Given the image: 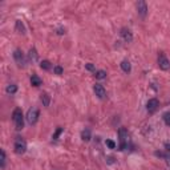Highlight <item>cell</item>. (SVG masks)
<instances>
[{"instance_id":"1","label":"cell","mask_w":170,"mask_h":170,"mask_svg":"<svg viewBox=\"0 0 170 170\" xmlns=\"http://www.w3.org/2000/svg\"><path fill=\"white\" fill-rule=\"evenodd\" d=\"M12 120H13V124H15V128L17 130H21L24 128V116H23V112H21L20 108H16L12 113Z\"/></svg>"},{"instance_id":"2","label":"cell","mask_w":170,"mask_h":170,"mask_svg":"<svg viewBox=\"0 0 170 170\" xmlns=\"http://www.w3.org/2000/svg\"><path fill=\"white\" fill-rule=\"evenodd\" d=\"M27 121H28V124L31 125H35L37 122V120H39V109L36 108V106H32V108L28 109V112H27Z\"/></svg>"},{"instance_id":"3","label":"cell","mask_w":170,"mask_h":170,"mask_svg":"<svg viewBox=\"0 0 170 170\" xmlns=\"http://www.w3.org/2000/svg\"><path fill=\"white\" fill-rule=\"evenodd\" d=\"M118 135H120V149L121 150H125L128 146V130L125 128H120L118 130Z\"/></svg>"},{"instance_id":"4","label":"cell","mask_w":170,"mask_h":170,"mask_svg":"<svg viewBox=\"0 0 170 170\" xmlns=\"http://www.w3.org/2000/svg\"><path fill=\"white\" fill-rule=\"evenodd\" d=\"M27 150V142L21 137L15 138V151L16 154H24Z\"/></svg>"},{"instance_id":"5","label":"cell","mask_w":170,"mask_h":170,"mask_svg":"<svg viewBox=\"0 0 170 170\" xmlns=\"http://www.w3.org/2000/svg\"><path fill=\"white\" fill-rule=\"evenodd\" d=\"M158 66L162 69V71H169L170 69V61L164 53L158 56Z\"/></svg>"},{"instance_id":"6","label":"cell","mask_w":170,"mask_h":170,"mask_svg":"<svg viewBox=\"0 0 170 170\" xmlns=\"http://www.w3.org/2000/svg\"><path fill=\"white\" fill-rule=\"evenodd\" d=\"M13 58L17 63L19 66H24L25 65V57H24V53L21 52V49H16L13 52Z\"/></svg>"},{"instance_id":"7","label":"cell","mask_w":170,"mask_h":170,"mask_svg":"<svg viewBox=\"0 0 170 170\" xmlns=\"http://www.w3.org/2000/svg\"><path fill=\"white\" fill-rule=\"evenodd\" d=\"M137 12L141 17H145L146 13H148V4H146V1L140 0V1L137 3Z\"/></svg>"},{"instance_id":"8","label":"cell","mask_w":170,"mask_h":170,"mask_svg":"<svg viewBox=\"0 0 170 170\" xmlns=\"http://www.w3.org/2000/svg\"><path fill=\"white\" fill-rule=\"evenodd\" d=\"M159 106V102L157 98H150V100L148 101V104H146V109H148L149 113H153V112H156L157 109H158Z\"/></svg>"},{"instance_id":"9","label":"cell","mask_w":170,"mask_h":170,"mask_svg":"<svg viewBox=\"0 0 170 170\" xmlns=\"http://www.w3.org/2000/svg\"><path fill=\"white\" fill-rule=\"evenodd\" d=\"M93 90H94L96 96H97L98 98H105L106 97V90L101 84H96L94 86H93Z\"/></svg>"},{"instance_id":"10","label":"cell","mask_w":170,"mask_h":170,"mask_svg":"<svg viewBox=\"0 0 170 170\" xmlns=\"http://www.w3.org/2000/svg\"><path fill=\"white\" fill-rule=\"evenodd\" d=\"M120 33H121L122 39H124L126 42H132V40H133V35H132V32H130L128 28H122Z\"/></svg>"},{"instance_id":"11","label":"cell","mask_w":170,"mask_h":170,"mask_svg":"<svg viewBox=\"0 0 170 170\" xmlns=\"http://www.w3.org/2000/svg\"><path fill=\"white\" fill-rule=\"evenodd\" d=\"M16 31H17V33H20V35L25 33V27H24V24L21 20H16Z\"/></svg>"},{"instance_id":"12","label":"cell","mask_w":170,"mask_h":170,"mask_svg":"<svg viewBox=\"0 0 170 170\" xmlns=\"http://www.w3.org/2000/svg\"><path fill=\"white\" fill-rule=\"evenodd\" d=\"M31 84L33 85V86H40V85L42 84V81H41V79H40L37 74H32V77H31Z\"/></svg>"},{"instance_id":"13","label":"cell","mask_w":170,"mask_h":170,"mask_svg":"<svg viewBox=\"0 0 170 170\" xmlns=\"http://www.w3.org/2000/svg\"><path fill=\"white\" fill-rule=\"evenodd\" d=\"M28 58H29L31 61H37V58H39V55H37L36 48H31V49H29Z\"/></svg>"},{"instance_id":"14","label":"cell","mask_w":170,"mask_h":170,"mask_svg":"<svg viewBox=\"0 0 170 170\" xmlns=\"http://www.w3.org/2000/svg\"><path fill=\"white\" fill-rule=\"evenodd\" d=\"M121 68L122 71L125 72V73H130V71H132V65H130V63L128 60H124L121 63Z\"/></svg>"},{"instance_id":"15","label":"cell","mask_w":170,"mask_h":170,"mask_svg":"<svg viewBox=\"0 0 170 170\" xmlns=\"http://www.w3.org/2000/svg\"><path fill=\"white\" fill-rule=\"evenodd\" d=\"M41 102L44 106H49L50 102V96L48 93H41Z\"/></svg>"},{"instance_id":"16","label":"cell","mask_w":170,"mask_h":170,"mask_svg":"<svg viewBox=\"0 0 170 170\" xmlns=\"http://www.w3.org/2000/svg\"><path fill=\"white\" fill-rule=\"evenodd\" d=\"M40 68L44 69V71H49V69L52 68V64H50L48 60H42L41 63H40Z\"/></svg>"},{"instance_id":"17","label":"cell","mask_w":170,"mask_h":170,"mask_svg":"<svg viewBox=\"0 0 170 170\" xmlns=\"http://www.w3.org/2000/svg\"><path fill=\"white\" fill-rule=\"evenodd\" d=\"M81 138H82V141H89L90 140V130L89 129H85V130H82L81 132Z\"/></svg>"},{"instance_id":"18","label":"cell","mask_w":170,"mask_h":170,"mask_svg":"<svg viewBox=\"0 0 170 170\" xmlns=\"http://www.w3.org/2000/svg\"><path fill=\"white\" fill-rule=\"evenodd\" d=\"M5 90H7V93H9V94H13V93L17 92V86H16L15 84H9Z\"/></svg>"},{"instance_id":"19","label":"cell","mask_w":170,"mask_h":170,"mask_svg":"<svg viewBox=\"0 0 170 170\" xmlns=\"http://www.w3.org/2000/svg\"><path fill=\"white\" fill-rule=\"evenodd\" d=\"M94 76H96V79L102 80V79H105V77H106V72L105 71H96Z\"/></svg>"},{"instance_id":"20","label":"cell","mask_w":170,"mask_h":170,"mask_svg":"<svg viewBox=\"0 0 170 170\" xmlns=\"http://www.w3.org/2000/svg\"><path fill=\"white\" fill-rule=\"evenodd\" d=\"M164 121L166 122V125L170 126V112H166V113L164 114Z\"/></svg>"},{"instance_id":"21","label":"cell","mask_w":170,"mask_h":170,"mask_svg":"<svg viewBox=\"0 0 170 170\" xmlns=\"http://www.w3.org/2000/svg\"><path fill=\"white\" fill-rule=\"evenodd\" d=\"M53 72H55L56 74H63V72H64V69L61 68L60 65H56L55 68H53Z\"/></svg>"},{"instance_id":"22","label":"cell","mask_w":170,"mask_h":170,"mask_svg":"<svg viewBox=\"0 0 170 170\" xmlns=\"http://www.w3.org/2000/svg\"><path fill=\"white\" fill-rule=\"evenodd\" d=\"M5 161H7V158H5V151L1 150V169L5 167Z\"/></svg>"},{"instance_id":"23","label":"cell","mask_w":170,"mask_h":170,"mask_svg":"<svg viewBox=\"0 0 170 170\" xmlns=\"http://www.w3.org/2000/svg\"><path fill=\"white\" fill-rule=\"evenodd\" d=\"M61 133H63V128H58V129L56 130V133H55V134H53V140H57V138H58V135H60Z\"/></svg>"},{"instance_id":"24","label":"cell","mask_w":170,"mask_h":170,"mask_svg":"<svg viewBox=\"0 0 170 170\" xmlns=\"http://www.w3.org/2000/svg\"><path fill=\"white\" fill-rule=\"evenodd\" d=\"M106 145H108L109 149H114V148H116V143H114L112 140H106Z\"/></svg>"},{"instance_id":"25","label":"cell","mask_w":170,"mask_h":170,"mask_svg":"<svg viewBox=\"0 0 170 170\" xmlns=\"http://www.w3.org/2000/svg\"><path fill=\"white\" fill-rule=\"evenodd\" d=\"M85 68L88 69V71H90V72H94L96 73V69H94V65H93V64H86V65H85Z\"/></svg>"},{"instance_id":"26","label":"cell","mask_w":170,"mask_h":170,"mask_svg":"<svg viewBox=\"0 0 170 170\" xmlns=\"http://www.w3.org/2000/svg\"><path fill=\"white\" fill-rule=\"evenodd\" d=\"M57 33H58V35H64V33H65V29L60 28V29H58V31H57Z\"/></svg>"},{"instance_id":"27","label":"cell","mask_w":170,"mask_h":170,"mask_svg":"<svg viewBox=\"0 0 170 170\" xmlns=\"http://www.w3.org/2000/svg\"><path fill=\"white\" fill-rule=\"evenodd\" d=\"M165 148H166V151H167V153L170 154V143H166V145H165Z\"/></svg>"},{"instance_id":"28","label":"cell","mask_w":170,"mask_h":170,"mask_svg":"<svg viewBox=\"0 0 170 170\" xmlns=\"http://www.w3.org/2000/svg\"><path fill=\"white\" fill-rule=\"evenodd\" d=\"M165 159H166L167 165H169V166H170V156H167V154H166V158H165Z\"/></svg>"}]
</instances>
